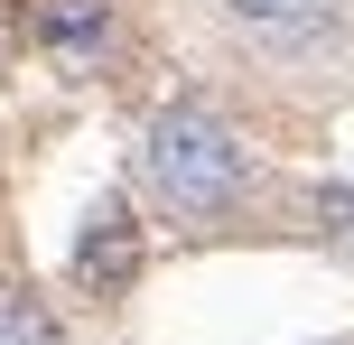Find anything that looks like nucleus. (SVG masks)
<instances>
[{
  "label": "nucleus",
  "instance_id": "nucleus-3",
  "mask_svg": "<svg viewBox=\"0 0 354 345\" xmlns=\"http://www.w3.org/2000/svg\"><path fill=\"white\" fill-rule=\"evenodd\" d=\"M214 19L252 56H270V66H326L345 47V28H354L345 0H214Z\"/></svg>",
  "mask_w": 354,
  "mask_h": 345
},
{
  "label": "nucleus",
  "instance_id": "nucleus-2",
  "mask_svg": "<svg viewBox=\"0 0 354 345\" xmlns=\"http://www.w3.org/2000/svg\"><path fill=\"white\" fill-rule=\"evenodd\" d=\"M140 271H149V215H140L131 187H112V196L84 205V224H75V243H66V290L84 299V308H122V299L140 290Z\"/></svg>",
  "mask_w": 354,
  "mask_h": 345
},
{
  "label": "nucleus",
  "instance_id": "nucleus-5",
  "mask_svg": "<svg viewBox=\"0 0 354 345\" xmlns=\"http://www.w3.org/2000/svg\"><path fill=\"white\" fill-rule=\"evenodd\" d=\"M0 345H66V317H56L37 290L0 280Z\"/></svg>",
  "mask_w": 354,
  "mask_h": 345
},
{
  "label": "nucleus",
  "instance_id": "nucleus-6",
  "mask_svg": "<svg viewBox=\"0 0 354 345\" xmlns=\"http://www.w3.org/2000/svg\"><path fill=\"white\" fill-rule=\"evenodd\" d=\"M317 224H326V234H345V243H354V187H326V196H317Z\"/></svg>",
  "mask_w": 354,
  "mask_h": 345
},
{
  "label": "nucleus",
  "instance_id": "nucleus-1",
  "mask_svg": "<svg viewBox=\"0 0 354 345\" xmlns=\"http://www.w3.org/2000/svg\"><path fill=\"white\" fill-rule=\"evenodd\" d=\"M131 178L187 234H214L252 205V140L224 122L214 103H159L140 122V149H131Z\"/></svg>",
  "mask_w": 354,
  "mask_h": 345
},
{
  "label": "nucleus",
  "instance_id": "nucleus-4",
  "mask_svg": "<svg viewBox=\"0 0 354 345\" xmlns=\"http://www.w3.org/2000/svg\"><path fill=\"white\" fill-rule=\"evenodd\" d=\"M28 37L56 66H103L112 47V0H28Z\"/></svg>",
  "mask_w": 354,
  "mask_h": 345
}]
</instances>
